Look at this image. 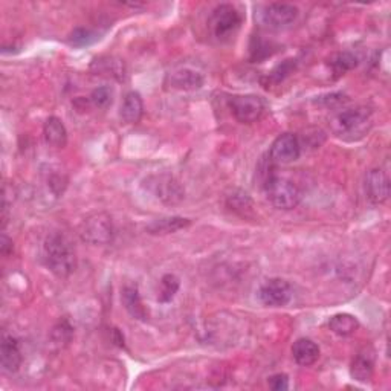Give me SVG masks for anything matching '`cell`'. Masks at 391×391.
Listing matches in <instances>:
<instances>
[{
    "instance_id": "cell-1",
    "label": "cell",
    "mask_w": 391,
    "mask_h": 391,
    "mask_svg": "<svg viewBox=\"0 0 391 391\" xmlns=\"http://www.w3.org/2000/svg\"><path fill=\"white\" fill-rule=\"evenodd\" d=\"M46 266L58 279H68L77 267V255L70 240L61 232L49 234L43 243Z\"/></svg>"
},
{
    "instance_id": "cell-2",
    "label": "cell",
    "mask_w": 391,
    "mask_h": 391,
    "mask_svg": "<svg viewBox=\"0 0 391 391\" xmlns=\"http://www.w3.org/2000/svg\"><path fill=\"white\" fill-rule=\"evenodd\" d=\"M263 190L267 200L275 208L283 211H291L296 208L303 199V193L298 188L296 183L283 176H277V174H271V176L266 178Z\"/></svg>"
},
{
    "instance_id": "cell-3",
    "label": "cell",
    "mask_w": 391,
    "mask_h": 391,
    "mask_svg": "<svg viewBox=\"0 0 391 391\" xmlns=\"http://www.w3.org/2000/svg\"><path fill=\"white\" fill-rule=\"evenodd\" d=\"M80 235L85 242L95 246H105L112 243L115 230H113L110 215L106 213L89 215L80 226Z\"/></svg>"
},
{
    "instance_id": "cell-4",
    "label": "cell",
    "mask_w": 391,
    "mask_h": 391,
    "mask_svg": "<svg viewBox=\"0 0 391 391\" xmlns=\"http://www.w3.org/2000/svg\"><path fill=\"white\" fill-rule=\"evenodd\" d=\"M242 14L231 4H222L214 8L208 20V26L215 38L225 40L231 37L242 25Z\"/></svg>"
},
{
    "instance_id": "cell-5",
    "label": "cell",
    "mask_w": 391,
    "mask_h": 391,
    "mask_svg": "<svg viewBox=\"0 0 391 391\" xmlns=\"http://www.w3.org/2000/svg\"><path fill=\"white\" fill-rule=\"evenodd\" d=\"M146 183L149 191L162 203L178 205L185 199L182 183L171 174H153V176L146 179Z\"/></svg>"
},
{
    "instance_id": "cell-6",
    "label": "cell",
    "mask_w": 391,
    "mask_h": 391,
    "mask_svg": "<svg viewBox=\"0 0 391 391\" xmlns=\"http://www.w3.org/2000/svg\"><path fill=\"white\" fill-rule=\"evenodd\" d=\"M230 109L234 118L242 122V124H252V122L262 118L266 105L262 97L245 94L232 97L230 101Z\"/></svg>"
},
{
    "instance_id": "cell-7",
    "label": "cell",
    "mask_w": 391,
    "mask_h": 391,
    "mask_svg": "<svg viewBox=\"0 0 391 391\" xmlns=\"http://www.w3.org/2000/svg\"><path fill=\"white\" fill-rule=\"evenodd\" d=\"M372 118V110L367 107H356V109H348L332 119V129L338 136H346L350 133L361 132L367 127Z\"/></svg>"
},
{
    "instance_id": "cell-8",
    "label": "cell",
    "mask_w": 391,
    "mask_h": 391,
    "mask_svg": "<svg viewBox=\"0 0 391 391\" xmlns=\"http://www.w3.org/2000/svg\"><path fill=\"white\" fill-rule=\"evenodd\" d=\"M257 296L260 303L267 307H283L291 303L294 291L289 282L283 279H269L260 286Z\"/></svg>"
},
{
    "instance_id": "cell-9",
    "label": "cell",
    "mask_w": 391,
    "mask_h": 391,
    "mask_svg": "<svg viewBox=\"0 0 391 391\" xmlns=\"http://www.w3.org/2000/svg\"><path fill=\"white\" fill-rule=\"evenodd\" d=\"M298 13V8L292 4H269L263 8L260 18L269 29H284L295 22Z\"/></svg>"
},
{
    "instance_id": "cell-10",
    "label": "cell",
    "mask_w": 391,
    "mask_h": 391,
    "mask_svg": "<svg viewBox=\"0 0 391 391\" xmlns=\"http://www.w3.org/2000/svg\"><path fill=\"white\" fill-rule=\"evenodd\" d=\"M301 154V144L295 133H282L269 149V158L275 164L295 162Z\"/></svg>"
},
{
    "instance_id": "cell-11",
    "label": "cell",
    "mask_w": 391,
    "mask_h": 391,
    "mask_svg": "<svg viewBox=\"0 0 391 391\" xmlns=\"http://www.w3.org/2000/svg\"><path fill=\"white\" fill-rule=\"evenodd\" d=\"M367 198L379 205L390 198V178L382 168H372L365 176Z\"/></svg>"
},
{
    "instance_id": "cell-12",
    "label": "cell",
    "mask_w": 391,
    "mask_h": 391,
    "mask_svg": "<svg viewBox=\"0 0 391 391\" xmlns=\"http://www.w3.org/2000/svg\"><path fill=\"white\" fill-rule=\"evenodd\" d=\"M205 83L203 75L198 70L193 69H179L174 70L173 74L167 77L166 85L173 90H181V92H196L202 89Z\"/></svg>"
},
{
    "instance_id": "cell-13",
    "label": "cell",
    "mask_w": 391,
    "mask_h": 391,
    "mask_svg": "<svg viewBox=\"0 0 391 391\" xmlns=\"http://www.w3.org/2000/svg\"><path fill=\"white\" fill-rule=\"evenodd\" d=\"M0 359H2V367L8 373H16L22 367L23 356L20 344L11 335H4L2 343H0Z\"/></svg>"
},
{
    "instance_id": "cell-14",
    "label": "cell",
    "mask_w": 391,
    "mask_h": 391,
    "mask_svg": "<svg viewBox=\"0 0 391 391\" xmlns=\"http://www.w3.org/2000/svg\"><path fill=\"white\" fill-rule=\"evenodd\" d=\"M121 301H122V304H124V309L127 311V314L133 318V320H138V321L149 320V311L142 303L138 286L127 284L122 287Z\"/></svg>"
},
{
    "instance_id": "cell-15",
    "label": "cell",
    "mask_w": 391,
    "mask_h": 391,
    "mask_svg": "<svg viewBox=\"0 0 391 391\" xmlns=\"http://www.w3.org/2000/svg\"><path fill=\"white\" fill-rule=\"evenodd\" d=\"M321 350L318 344L309 338L296 339L292 346L294 361L301 367H311L320 359Z\"/></svg>"
},
{
    "instance_id": "cell-16",
    "label": "cell",
    "mask_w": 391,
    "mask_h": 391,
    "mask_svg": "<svg viewBox=\"0 0 391 391\" xmlns=\"http://www.w3.org/2000/svg\"><path fill=\"white\" fill-rule=\"evenodd\" d=\"M375 373V353L372 350H363L353 359L352 367H350V375L358 382H368L372 380Z\"/></svg>"
},
{
    "instance_id": "cell-17",
    "label": "cell",
    "mask_w": 391,
    "mask_h": 391,
    "mask_svg": "<svg viewBox=\"0 0 391 391\" xmlns=\"http://www.w3.org/2000/svg\"><path fill=\"white\" fill-rule=\"evenodd\" d=\"M144 115V101L138 92L132 90L122 100L119 117L126 124H138Z\"/></svg>"
},
{
    "instance_id": "cell-18",
    "label": "cell",
    "mask_w": 391,
    "mask_h": 391,
    "mask_svg": "<svg viewBox=\"0 0 391 391\" xmlns=\"http://www.w3.org/2000/svg\"><path fill=\"white\" fill-rule=\"evenodd\" d=\"M43 135L46 142L54 149H65L68 144V129L58 117H49L45 121Z\"/></svg>"
},
{
    "instance_id": "cell-19",
    "label": "cell",
    "mask_w": 391,
    "mask_h": 391,
    "mask_svg": "<svg viewBox=\"0 0 391 391\" xmlns=\"http://www.w3.org/2000/svg\"><path fill=\"white\" fill-rule=\"evenodd\" d=\"M92 70L97 75H106L117 80H122L126 77V65L124 61L117 57H100L95 58L92 63Z\"/></svg>"
},
{
    "instance_id": "cell-20",
    "label": "cell",
    "mask_w": 391,
    "mask_h": 391,
    "mask_svg": "<svg viewBox=\"0 0 391 391\" xmlns=\"http://www.w3.org/2000/svg\"><path fill=\"white\" fill-rule=\"evenodd\" d=\"M191 225L190 219L179 218V215H173V218H162L153 220L151 223L147 225V232L151 235H166V234H173L178 232L181 230L188 228Z\"/></svg>"
},
{
    "instance_id": "cell-21",
    "label": "cell",
    "mask_w": 391,
    "mask_h": 391,
    "mask_svg": "<svg viewBox=\"0 0 391 391\" xmlns=\"http://www.w3.org/2000/svg\"><path fill=\"white\" fill-rule=\"evenodd\" d=\"M331 332H333L338 336H352L358 328H359V321L358 318L352 314H336L333 315L331 320L327 323Z\"/></svg>"
},
{
    "instance_id": "cell-22",
    "label": "cell",
    "mask_w": 391,
    "mask_h": 391,
    "mask_svg": "<svg viewBox=\"0 0 391 391\" xmlns=\"http://www.w3.org/2000/svg\"><path fill=\"white\" fill-rule=\"evenodd\" d=\"M179 289H181L179 277L174 274H166L159 282L156 300L162 304H168L173 301V298L176 296Z\"/></svg>"
},
{
    "instance_id": "cell-23",
    "label": "cell",
    "mask_w": 391,
    "mask_h": 391,
    "mask_svg": "<svg viewBox=\"0 0 391 391\" xmlns=\"http://www.w3.org/2000/svg\"><path fill=\"white\" fill-rule=\"evenodd\" d=\"M328 66L335 74V78H339L358 66V57L352 53H347V50L346 53H338L328 58Z\"/></svg>"
},
{
    "instance_id": "cell-24",
    "label": "cell",
    "mask_w": 391,
    "mask_h": 391,
    "mask_svg": "<svg viewBox=\"0 0 391 391\" xmlns=\"http://www.w3.org/2000/svg\"><path fill=\"white\" fill-rule=\"evenodd\" d=\"M226 205L228 207L239 213L240 215H248L252 213V208H254V203H252V199L248 196V193H243V191H234L231 196H228L226 198Z\"/></svg>"
},
{
    "instance_id": "cell-25",
    "label": "cell",
    "mask_w": 391,
    "mask_h": 391,
    "mask_svg": "<svg viewBox=\"0 0 391 391\" xmlns=\"http://www.w3.org/2000/svg\"><path fill=\"white\" fill-rule=\"evenodd\" d=\"M72 336H74V327L70 326V323L63 318V320H60L54 328L53 332H50V338H53V343L58 347H66L70 341Z\"/></svg>"
},
{
    "instance_id": "cell-26",
    "label": "cell",
    "mask_w": 391,
    "mask_h": 391,
    "mask_svg": "<svg viewBox=\"0 0 391 391\" xmlns=\"http://www.w3.org/2000/svg\"><path fill=\"white\" fill-rule=\"evenodd\" d=\"M113 95L115 94H113V89L110 86H100L92 90L89 100L92 102V106H95L98 109H107L112 106Z\"/></svg>"
},
{
    "instance_id": "cell-27",
    "label": "cell",
    "mask_w": 391,
    "mask_h": 391,
    "mask_svg": "<svg viewBox=\"0 0 391 391\" xmlns=\"http://www.w3.org/2000/svg\"><path fill=\"white\" fill-rule=\"evenodd\" d=\"M95 40H97V34L92 33L90 29L77 28L72 31V34L69 36L68 42H69V45L75 46V48H85V46H89L94 43Z\"/></svg>"
},
{
    "instance_id": "cell-28",
    "label": "cell",
    "mask_w": 391,
    "mask_h": 391,
    "mask_svg": "<svg viewBox=\"0 0 391 391\" xmlns=\"http://www.w3.org/2000/svg\"><path fill=\"white\" fill-rule=\"evenodd\" d=\"M272 43L271 42H264L262 38H254V42L251 45V58L254 61H262L266 57L272 55Z\"/></svg>"
},
{
    "instance_id": "cell-29",
    "label": "cell",
    "mask_w": 391,
    "mask_h": 391,
    "mask_svg": "<svg viewBox=\"0 0 391 391\" xmlns=\"http://www.w3.org/2000/svg\"><path fill=\"white\" fill-rule=\"evenodd\" d=\"M295 69V60H286L284 63L277 66L271 74H269V80L274 81V83H280L287 75L291 74V72Z\"/></svg>"
},
{
    "instance_id": "cell-30",
    "label": "cell",
    "mask_w": 391,
    "mask_h": 391,
    "mask_svg": "<svg viewBox=\"0 0 391 391\" xmlns=\"http://www.w3.org/2000/svg\"><path fill=\"white\" fill-rule=\"evenodd\" d=\"M267 385L272 388L274 391H284L289 388V377L284 373H277L272 375L269 379H267Z\"/></svg>"
},
{
    "instance_id": "cell-31",
    "label": "cell",
    "mask_w": 391,
    "mask_h": 391,
    "mask_svg": "<svg viewBox=\"0 0 391 391\" xmlns=\"http://www.w3.org/2000/svg\"><path fill=\"white\" fill-rule=\"evenodd\" d=\"M48 182H49L50 190H53L57 196H60L61 193H63L65 188H66V185H68V179L63 176V174H60V173L50 174V178L48 179Z\"/></svg>"
},
{
    "instance_id": "cell-32",
    "label": "cell",
    "mask_w": 391,
    "mask_h": 391,
    "mask_svg": "<svg viewBox=\"0 0 391 391\" xmlns=\"http://www.w3.org/2000/svg\"><path fill=\"white\" fill-rule=\"evenodd\" d=\"M0 251L4 255H9L13 252V240L8 237L6 234H2V240H0Z\"/></svg>"
}]
</instances>
